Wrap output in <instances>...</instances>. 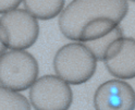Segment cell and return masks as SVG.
<instances>
[{"label": "cell", "instance_id": "obj_7", "mask_svg": "<svg viewBox=\"0 0 135 110\" xmlns=\"http://www.w3.org/2000/svg\"><path fill=\"white\" fill-rule=\"evenodd\" d=\"M107 71L112 76L131 80L135 78V38L124 37L120 51L113 58L104 61Z\"/></svg>", "mask_w": 135, "mask_h": 110}, {"label": "cell", "instance_id": "obj_5", "mask_svg": "<svg viewBox=\"0 0 135 110\" xmlns=\"http://www.w3.org/2000/svg\"><path fill=\"white\" fill-rule=\"evenodd\" d=\"M72 103L73 92L70 84L58 75H44L31 86L30 104L36 110H66Z\"/></svg>", "mask_w": 135, "mask_h": 110}, {"label": "cell", "instance_id": "obj_4", "mask_svg": "<svg viewBox=\"0 0 135 110\" xmlns=\"http://www.w3.org/2000/svg\"><path fill=\"white\" fill-rule=\"evenodd\" d=\"M0 35L8 49L25 50L37 41L39 24L26 9L16 8L1 15Z\"/></svg>", "mask_w": 135, "mask_h": 110}, {"label": "cell", "instance_id": "obj_14", "mask_svg": "<svg viewBox=\"0 0 135 110\" xmlns=\"http://www.w3.org/2000/svg\"><path fill=\"white\" fill-rule=\"evenodd\" d=\"M130 1H133V2H135V0H130Z\"/></svg>", "mask_w": 135, "mask_h": 110}, {"label": "cell", "instance_id": "obj_2", "mask_svg": "<svg viewBox=\"0 0 135 110\" xmlns=\"http://www.w3.org/2000/svg\"><path fill=\"white\" fill-rule=\"evenodd\" d=\"M97 59L82 41L65 44L54 57V70L70 85L88 82L96 72Z\"/></svg>", "mask_w": 135, "mask_h": 110}, {"label": "cell", "instance_id": "obj_9", "mask_svg": "<svg viewBox=\"0 0 135 110\" xmlns=\"http://www.w3.org/2000/svg\"><path fill=\"white\" fill-rule=\"evenodd\" d=\"M120 23H118L115 20L107 18V16H100V18L89 21L82 27L79 41L87 43V41L97 39L112 31Z\"/></svg>", "mask_w": 135, "mask_h": 110}, {"label": "cell", "instance_id": "obj_8", "mask_svg": "<svg viewBox=\"0 0 135 110\" xmlns=\"http://www.w3.org/2000/svg\"><path fill=\"white\" fill-rule=\"evenodd\" d=\"M24 7L37 20L55 19L63 10L65 0H23Z\"/></svg>", "mask_w": 135, "mask_h": 110}, {"label": "cell", "instance_id": "obj_3", "mask_svg": "<svg viewBox=\"0 0 135 110\" xmlns=\"http://www.w3.org/2000/svg\"><path fill=\"white\" fill-rule=\"evenodd\" d=\"M36 58L25 50L6 51L0 56V85L15 92L28 89L38 79Z\"/></svg>", "mask_w": 135, "mask_h": 110}, {"label": "cell", "instance_id": "obj_10", "mask_svg": "<svg viewBox=\"0 0 135 110\" xmlns=\"http://www.w3.org/2000/svg\"><path fill=\"white\" fill-rule=\"evenodd\" d=\"M122 37H123V31L119 24L112 31L107 33L106 35L101 36L97 39L87 41V43H84V44H85L86 47L91 51V54L95 56L97 61L104 62L105 58H106V54L109 50V48H110L117 40H119Z\"/></svg>", "mask_w": 135, "mask_h": 110}, {"label": "cell", "instance_id": "obj_1", "mask_svg": "<svg viewBox=\"0 0 135 110\" xmlns=\"http://www.w3.org/2000/svg\"><path fill=\"white\" fill-rule=\"evenodd\" d=\"M129 12L128 0H72L59 14V28L68 39L79 41L87 22L107 16L121 23Z\"/></svg>", "mask_w": 135, "mask_h": 110}, {"label": "cell", "instance_id": "obj_11", "mask_svg": "<svg viewBox=\"0 0 135 110\" xmlns=\"http://www.w3.org/2000/svg\"><path fill=\"white\" fill-rule=\"evenodd\" d=\"M30 110L31 104L26 97L9 88L0 85V110Z\"/></svg>", "mask_w": 135, "mask_h": 110}, {"label": "cell", "instance_id": "obj_12", "mask_svg": "<svg viewBox=\"0 0 135 110\" xmlns=\"http://www.w3.org/2000/svg\"><path fill=\"white\" fill-rule=\"evenodd\" d=\"M23 0H0V14L16 9Z\"/></svg>", "mask_w": 135, "mask_h": 110}, {"label": "cell", "instance_id": "obj_13", "mask_svg": "<svg viewBox=\"0 0 135 110\" xmlns=\"http://www.w3.org/2000/svg\"><path fill=\"white\" fill-rule=\"evenodd\" d=\"M7 47H6V45L3 44V41H2V39H1V35H0V56L1 55H3L6 51H7Z\"/></svg>", "mask_w": 135, "mask_h": 110}, {"label": "cell", "instance_id": "obj_6", "mask_svg": "<svg viewBox=\"0 0 135 110\" xmlns=\"http://www.w3.org/2000/svg\"><path fill=\"white\" fill-rule=\"evenodd\" d=\"M96 110H134L135 90L122 79H113L104 82L94 94Z\"/></svg>", "mask_w": 135, "mask_h": 110}]
</instances>
